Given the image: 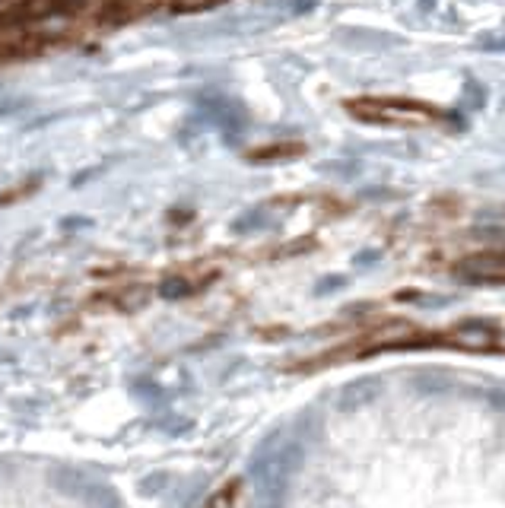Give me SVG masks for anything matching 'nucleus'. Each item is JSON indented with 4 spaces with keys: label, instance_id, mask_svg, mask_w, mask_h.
I'll return each instance as SVG.
<instances>
[{
    "label": "nucleus",
    "instance_id": "nucleus-10",
    "mask_svg": "<svg viewBox=\"0 0 505 508\" xmlns=\"http://www.w3.org/2000/svg\"><path fill=\"white\" fill-rule=\"evenodd\" d=\"M480 48H483V51H505V32L502 35H483V39H480Z\"/></svg>",
    "mask_w": 505,
    "mask_h": 508
},
{
    "label": "nucleus",
    "instance_id": "nucleus-4",
    "mask_svg": "<svg viewBox=\"0 0 505 508\" xmlns=\"http://www.w3.org/2000/svg\"><path fill=\"white\" fill-rule=\"evenodd\" d=\"M80 502L86 508H122V495L115 493V486H108L105 480H89Z\"/></svg>",
    "mask_w": 505,
    "mask_h": 508
},
{
    "label": "nucleus",
    "instance_id": "nucleus-13",
    "mask_svg": "<svg viewBox=\"0 0 505 508\" xmlns=\"http://www.w3.org/2000/svg\"><path fill=\"white\" fill-rule=\"evenodd\" d=\"M490 401H492V407L505 410V391H490Z\"/></svg>",
    "mask_w": 505,
    "mask_h": 508
},
{
    "label": "nucleus",
    "instance_id": "nucleus-11",
    "mask_svg": "<svg viewBox=\"0 0 505 508\" xmlns=\"http://www.w3.org/2000/svg\"><path fill=\"white\" fill-rule=\"evenodd\" d=\"M166 480H168L166 474L147 476V480H143V486H140V493H143V495H153V493H159V489H162V483H166Z\"/></svg>",
    "mask_w": 505,
    "mask_h": 508
},
{
    "label": "nucleus",
    "instance_id": "nucleus-12",
    "mask_svg": "<svg viewBox=\"0 0 505 508\" xmlns=\"http://www.w3.org/2000/svg\"><path fill=\"white\" fill-rule=\"evenodd\" d=\"M344 283H347L344 277H330V280H324L321 286L315 289V293H318V295H324V293H330V289H340V286H344Z\"/></svg>",
    "mask_w": 505,
    "mask_h": 508
},
{
    "label": "nucleus",
    "instance_id": "nucleus-2",
    "mask_svg": "<svg viewBox=\"0 0 505 508\" xmlns=\"http://www.w3.org/2000/svg\"><path fill=\"white\" fill-rule=\"evenodd\" d=\"M378 395H382V381L356 378V381H350V385H344V391L337 395V407L344 410V413H350V410L369 407L372 401H378Z\"/></svg>",
    "mask_w": 505,
    "mask_h": 508
},
{
    "label": "nucleus",
    "instance_id": "nucleus-1",
    "mask_svg": "<svg viewBox=\"0 0 505 508\" xmlns=\"http://www.w3.org/2000/svg\"><path fill=\"white\" fill-rule=\"evenodd\" d=\"M347 108L369 124H426V121H432L429 108L404 99H363L350 102Z\"/></svg>",
    "mask_w": 505,
    "mask_h": 508
},
{
    "label": "nucleus",
    "instance_id": "nucleus-3",
    "mask_svg": "<svg viewBox=\"0 0 505 508\" xmlns=\"http://www.w3.org/2000/svg\"><path fill=\"white\" fill-rule=\"evenodd\" d=\"M48 480H51L54 489H61V493L77 495V499H80L83 489H86V483H89V476L83 474L80 467H70V464H54V467L48 470Z\"/></svg>",
    "mask_w": 505,
    "mask_h": 508
},
{
    "label": "nucleus",
    "instance_id": "nucleus-5",
    "mask_svg": "<svg viewBox=\"0 0 505 508\" xmlns=\"http://www.w3.org/2000/svg\"><path fill=\"white\" fill-rule=\"evenodd\" d=\"M455 340L464 343V347H471V349H480V347H490V343L496 340V331H492V324H486V322H464L458 331H455Z\"/></svg>",
    "mask_w": 505,
    "mask_h": 508
},
{
    "label": "nucleus",
    "instance_id": "nucleus-9",
    "mask_svg": "<svg viewBox=\"0 0 505 508\" xmlns=\"http://www.w3.org/2000/svg\"><path fill=\"white\" fill-rule=\"evenodd\" d=\"M417 385L423 391H445V388H448V378H445V375H436V372H426V375H419V378H417Z\"/></svg>",
    "mask_w": 505,
    "mask_h": 508
},
{
    "label": "nucleus",
    "instance_id": "nucleus-7",
    "mask_svg": "<svg viewBox=\"0 0 505 508\" xmlns=\"http://www.w3.org/2000/svg\"><path fill=\"white\" fill-rule=\"evenodd\" d=\"M302 153V147L299 143H276L274 150H257V153H251V159H293V156Z\"/></svg>",
    "mask_w": 505,
    "mask_h": 508
},
{
    "label": "nucleus",
    "instance_id": "nucleus-6",
    "mask_svg": "<svg viewBox=\"0 0 505 508\" xmlns=\"http://www.w3.org/2000/svg\"><path fill=\"white\" fill-rule=\"evenodd\" d=\"M61 7V0H23V4H16L14 10L7 14L10 23H23V20H45L51 10Z\"/></svg>",
    "mask_w": 505,
    "mask_h": 508
},
{
    "label": "nucleus",
    "instance_id": "nucleus-14",
    "mask_svg": "<svg viewBox=\"0 0 505 508\" xmlns=\"http://www.w3.org/2000/svg\"><path fill=\"white\" fill-rule=\"evenodd\" d=\"M502 277H505V270H502Z\"/></svg>",
    "mask_w": 505,
    "mask_h": 508
},
{
    "label": "nucleus",
    "instance_id": "nucleus-8",
    "mask_svg": "<svg viewBox=\"0 0 505 508\" xmlns=\"http://www.w3.org/2000/svg\"><path fill=\"white\" fill-rule=\"evenodd\" d=\"M191 286L188 280H182V277H168V280H162L159 286V295L162 299H182V295H188Z\"/></svg>",
    "mask_w": 505,
    "mask_h": 508
}]
</instances>
